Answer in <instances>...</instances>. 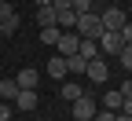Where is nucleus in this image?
<instances>
[{
  "mask_svg": "<svg viewBox=\"0 0 132 121\" xmlns=\"http://www.w3.org/2000/svg\"><path fill=\"white\" fill-rule=\"evenodd\" d=\"M73 33H77V37H88V41H99V37H103V22H99V15H95V11H85V15H77V22H73Z\"/></svg>",
  "mask_w": 132,
  "mask_h": 121,
  "instance_id": "nucleus-1",
  "label": "nucleus"
},
{
  "mask_svg": "<svg viewBox=\"0 0 132 121\" xmlns=\"http://www.w3.org/2000/svg\"><path fill=\"white\" fill-rule=\"evenodd\" d=\"M125 48V41H121V33L118 29H103V37H99V51H103L106 59H118V51Z\"/></svg>",
  "mask_w": 132,
  "mask_h": 121,
  "instance_id": "nucleus-2",
  "label": "nucleus"
},
{
  "mask_svg": "<svg viewBox=\"0 0 132 121\" xmlns=\"http://www.w3.org/2000/svg\"><path fill=\"white\" fill-rule=\"evenodd\" d=\"M85 77H88L92 84H103V81L110 77V62H106V59H99V55H95V59H88V66H85Z\"/></svg>",
  "mask_w": 132,
  "mask_h": 121,
  "instance_id": "nucleus-3",
  "label": "nucleus"
},
{
  "mask_svg": "<svg viewBox=\"0 0 132 121\" xmlns=\"http://www.w3.org/2000/svg\"><path fill=\"white\" fill-rule=\"evenodd\" d=\"M73 117L77 121H92L95 117V99L92 95H77L73 99Z\"/></svg>",
  "mask_w": 132,
  "mask_h": 121,
  "instance_id": "nucleus-4",
  "label": "nucleus"
},
{
  "mask_svg": "<svg viewBox=\"0 0 132 121\" xmlns=\"http://www.w3.org/2000/svg\"><path fill=\"white\" fill-rule=\"evenodd\" d=\"M99 22H103V29H121L128 19H125V11H121V7H106L103 15H99Z\"/></svg>",
  "mask_w": 132,
  "mask_h": 121,
  "instance_id": "nucleus-5",
  "label": "nucleus"
},
{
  "mask_svg": "<svg viewBox=\"0 0 132 121\" xmlns=\"http://www.w3.org/2000/svg\"><path fill=\"white\" fill-rule=\"evenodd\" d=\"M11 103H15V110H37V88H19V95Z\"/></svg>",
  "mask_w": 132,
  "mask_h": 121,
  "instance_id": "nucleus-6",
  "label": "nucleus"
},
{
  "mask_svg": "<svg viewBox=\"0 0 132 121\" xmlns=\"http://www.w3.org/2000/svg\"><path fill=\"white\" fill-rule=\"evenodd\" d=\"M77 44H81V37L70 29V33H62V37H59V44H55V48H59V55L66 59V55H77Z\"/></svg>",
  "mask_w": 132,
  "mask_h": 121,
  "instance_id": "nucleus-7",
  "label": "nucleus"
},
{
  "mask_svg": "<svg viewBox=\"0 0 132 121\" xmlns=\"http://www.w3.org/2000/svg\"><path fill=\"white\" fill-rule=\"evenodd\" d=\"M37 81H40V74L33 70V66H26V70L15 77V84H19V88H37Z\"/></svg>",
  "mask_w": 132,
  "mask_h": 121,
  "instance_id": "nucleus-8",
  "label": "nucleus"
},
{
  "mask_svg": "<svg viewBox=\"0 0 132 121\" xmlns=\"http://www.w3.org/2000/svg\"><path fill=\"white\" fill-rule=\"evenodd\" d=\"M77 55H81V59H95V55H99V41L81 37V44H77Z\"/></svg>",
  "mask_w": 132,
  "mask_h": 121,
  "instance_id": "nucleus-9",
  "label": "nucleus"
},
{
  "mask_svg": "<svg viewBox=\"0 0 132 121\" xmlns=\"http://www.w3.org/2000/svg\"><path fill=\"white\" fill-rule=\"evenodd\" d=\"M121 103H125V95H121L118 88H106V95H103V107H106V110L118 114V110H121Z\"/></svg>",
  "mask_w": 132,
  "mask_h": 121,
  "instance_id": "nucleus-10",
  "label": "nucleus"
},
{
  "mask_svg": "<svg viewBox=\"0 0 132 121\" xmlns=\"http://www.w3.org/2000/svg\"><path fill=\"white\" fill-rule=\"evenodd\" d=\"M59 37H62V29H59V26H44V29H40V44H48V48H55Z\"/></svg>",
  "mask_w": 132,
  "mask_h": 121,
  "instance_id": "nucleus-11",
  "label": "nucleus"
},
{
  "mask_svg": "<svg viewBox=\"0 0 132 121\" xmlns=\"http://www.w3.org/2000/svg\"><path fill=\"white\" fill-rule=\"evenodd\" d=\"M37 26H40V29H44V26H55V7H52V4L37 7Z\"/></svg>",
  "mask_w": 132,
  "mask_h": 121,
  "instance_id": "nucleus-12",
  "label": "nucleus"
},
{
  "mask_svg": "<svg viewBox=\"0 0 132 121\" xmlns=\"http://www.w3.org/2000/svg\"><path fill=\"white\" fill-rule=\"evenodd\" d=\"M48 77H55V81H59V77H66V59H62V55L48 59Z\"/></svg>",
  "mask_w": 132,
  "mask_h": 121,
  "instance_id": "nucleus-13",
  "label": "nucleus"
},
{
  "mask_svg": "<svg viewBox=\"0 0 132 121\" xmlns=\"http://www.w3.org/2000/svg\"><path fill=\"white\" fill-rule=\"evenodd\" d=\"M85 66H88V59H81V55H66V74H85Z\"/></svg>",
  "mask_w": 132,
  "mask_h": 121,
  "instance_id": "nucleus-14",
  "label": "nucleus"
},
{
  "mask_svg": "<svg viewBox=\"0 0 132 121\" xmlns=\"http://www.w3.org/2000/svg\"><path fill=\"white\" fill-rule=\"evenodd\" d=\"M15 95H19V84H15V81H4V77H0V99H4V103H11Z\"/></svg>",
  "mask_w": 132,
  "mask_h": 121,
  "instance_id": "nucleus-15",
  "label": "nucleus"
},
{
  "mask_svg": "<svg viewBox=\"0 0 132 121\" xmlns=\"http://www.w3.org/2000/svg\"><path fill=\"white\" fill-rule=\"evenodd\" d=\"M77 95H85V88H81L77 81H66V84H62V99H70V103H73Z\"/></svg>",
  "mask_w": 132,
  "mask_h": 121,
  "instance_id": "nucleus-16",
  "label": "nucleus"
},
{
  "mask_svg": "<svg viewBox=\"0 0 132 121\" xmlns=\"http://www.w3.org/2000/svg\"><path fill=\"white\" fill-rule=\"evenodd\" d=\"M19 26H22V19H19V15H11V19L0 22V33H4V37H15V29H19Z\"/></svg>",
  "mask_w": 132,
  "mask_h": 121,
  "instance_id": "nucleus-17",
  "label": "nucleus"
},
{
  "mask_svg": "<svg viewBox=\"0 0 132 121\" xmlns=\"http://www.w3.org/2000/svg\"><path fill=\"white\" fill-rule=\"evenodd\" d=\"M118 59H121V66H125V70L132 74V44H125V48L118 51Z\"/></svg>",
  "mask_w": 132,
  "mask_h": 121,
  "instance_id": "nucleus-18",
  "label": "nucleus"
},
{
  "mask_svg": "<svg viewBox=\"0 0 132 121\" xmlns=\"http://www.w3.org/2000/svg\"><path fill=\"white\" fill-rule=\"evenodd\" d=\"M70 7H73V15H85V11H92V0H73Z\"/></svg>",
  "mask_w": 132,
  "mask_h": 121,
  "instance_id": "nucleus-19",
  "label": "nucleus"
},
{
  "mask_svg": "<svg viewBox=\"0 0 132 121\" xmlns=\"http://www.w3.org/2000/svg\"><path fill=\"white\" fill-rule=\"evenodd\" d=\"M11 15H15V7H11V0H0V22H4V19H11Z\"/></svg>",
  "mask_w": 132,
  "mask_h": 121,
  "instance_id": "nucleus-20",
  "label": "nucleus"
},
{
  "mask_svg": "<svg viewBox=\"0 0 132 121\" xmlns=\"http://www.w3.org/2000/svg\"><path fill=\"white\" fill-rule=\"evenodd\" d=\"M11 110H15L11 103H4V99H0V121H11Z\"/></svg>",
  "mask_w": 132,
  "mask_h": 121,
  "instance_id": "nucleus-21",
  "label": "nucleus"
},
{
  "mask_svg": "<svg viewBox=\"0 0 132 121\" xmlns=\"http://www.w3.org/2000/svg\"><path fill=\"white\" fill-rule=\"evenodd\" d=\"M118 33H121V41H125V44H132V22H125Z\"/></svg>",
  "mask_w": 132,
  "mask_h": 121,
  "instance_id": "nucleus-22",
  "label": "nucleus"
},
{
  "mask_svg": "<svg viewBox=\"0 0 132 121\" xmlns=\"http://www.w3.org/2000/svg\"><path fill=\"white\" fill-rule=\"evenodd\" d=\"M92 121H114V110H103V114L95 110V117H92Z\"/></svg>",
  "mask_w": 132,
  "mask_h": 121,
  "instance_id": "nucleus-23",
  "label": "nucleus"
},
{
  "mask_svg": "<svg viewBox=\"0 0 132 121\" xmlns=\"http://www.w3.org/2000/svg\"><path fill=\"white\" fill-rule=\"evenodd\" d=\"M118 92H121V95L128 99V95H132V81H125V84H121V88H118Z\"/></svg>",
  "mask_w": 132,
  "mask_h": 121,
  "instance_id": "nucleus-24",
  "label": "nucleus"
},
{
  "mask_svg": "<svg viewBox=\"0 0 132 121\" xmlns=\"http://www.w3.org/2000/svg\"><path fill=\"white\" fill-rule=\"evenodd\" d=\"M121 114H128V117H132V95H128V99L121 103Z\"/></svg>",
  "mask_w": 132,
  "mask_h": 121,
  "instance_id": "nucleus-25",
  "label": "nucleus"
},
{
  "mask_svg": "<svg viewBox=\"0 0 132 121\" xmlns=\"http://www.w3.org/2000/svg\"><path fill=\"white\" fill-rule=\"evenodd\" d=\"M114 121H132V117H128V114H121V110H118V114H114Z\"/></svg>",
  "mask_w": 132,
  "mask_h": 121,
  "instance_id": "nucleus-26",
  "label": "nucleus"
},
{
  "mask_svg": "<svg viewBox=\"0 0 132 121\" xmlns=\"http://www.w3.org/2000/svg\"><path fill=\"white\" fill-rule=\"evenodd\" d=\"M33 4H37V7H44V4H52V0H33Z\"/></svg>",
  "mask_w": 132,
  "mask_h": 121,
  "instance_id": "nucleus-27",
  "label": "nucleus"
},
{
  "mask_svg": "<svg viewBox=\"0 0 132 121\" xmlns=\"http://www.w3.org/2000/svg\"><path fill=\"white\" fill-rule=\"evenodd\" d=\"M92 4H95V0H92Z\"/></svg>",
  "mask_w": 132,
  "mask_h": 121,
  "instance_id": "nucleus-28",
  "label": "nucleus"
},
{
  "mask_svg": "<svg viewBox=\"0 0 132 121\" xmlns=\"http://www.w3.org/2000/svg\"><path fill=\"white\" fill-rule=\"evenodd\" d=\"M11 121H15V117H11Z\"/></svg>",
  "mask_w": 132,
  "mask_h": 121,
  "instance_id": "nucleus-29",
  "label": "nucleus"
}]
</instances>
